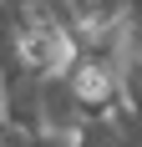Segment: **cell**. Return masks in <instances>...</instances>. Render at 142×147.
I'll list each match as a JSON object with an SVG mask.
<instances>
[{"instance_id": "cell-1", "label": "cell", "mask_w": 142, "mask_h": 147, "mask_svg": "<svg viewBox=\"0 0 142 147\" xmlns=\"http://www.w3.org/2000/svg\"><path fill=\"white\" fill-rule=\"evenodd\" d=\"M51 5L66 20V30L76 36V46L91 41V36H107L117 26H127V0H51Z\"/></svg>"}]
</instances>
